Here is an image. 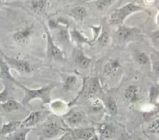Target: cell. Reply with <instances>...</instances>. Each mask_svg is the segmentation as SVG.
<instances>
[{
	"label": "cell",
	"mask_w": 159,
	"mask_h": 140,
	"mask_svg": "<svg viewBox=\"0 0 159 140\" xmlns=\"http://www.w3.org/2000/svg\"><path fill=\"white\" fill-rule=\"evenodd\" d=\"M18 86L22 88L24 91V97L21 100V103L23 105H27L31 100L34 99H40L44 104L51 103V92L54 87L57 86L56 83H49L47 86L41 87L39 89H30L21 83H18Z\"/></svg>",
	"instance_id": "6da1fadb"
},
{
	"label": "cell",
	"mask_w": 159,
	"mask_h": 140,
	"mask_svg": "<svg viewBox=\"0 0 159 140\" xmlns=\"http://www.w3.org/2000/svg\"><path fill=\"white\" fill-rule=\"evenodd\" d=\"M140 11H144V9L140 6L132 3V2L127 3L123 7L114 10L111 13V14L110 15L109 20H108V23L111 25H122L128 16L132 15L133 13Z\"/></svg>",
	"instance_id": "7a4b0ae2"
},
{
	"label": "cell",
	"mask_w": 159,
	"mask_h": 140,
	"mask_svg": "<svg viewBox=\"0 0 159 140\" xmlns=\"http://www.w3.org/2000/svg\"><path fill=\"white\" fill-rule=\"evenodd\" d=\"M45 27V33L47 39V56L49 59H55L57 61H62L65 59V55L62 50L55 43L54 39L52 37L49 29L46 26Z\"/></svg>",
	"instance_id": "3957f363"
},
{
	"label": "cell",
	"mask_w": 159,
	"mask_h": 140,
	"mask_svg": "<svg viewBox=\"0 0 159 140\" xmlns=\"http://www.w3.org/2000/svg\"><path fill=\"white\" fill-rule=\"evenodd\" d=\"M0 55L2 56V59L6 61L10 68L16 70V72L21 74H28L31 72V68L30 65L27 61L23 60V59H15L13 57L7 55L2 52V51L0 50Z\"/></svg>",
	"instance_id": "277c9868"
},
{
	"label": "cell",
	"mask_w": 159,
	"mask_h": 140,
	"mask_svg": "<svg viewBox=\"0 0 159 140\" xmlns=\"http://www.w3.org/2000/svg\"><path fill=\"white\" fill-rule=\"evenodd\" d=\"M140 30L137 27H129L126 25H119L116 31V39L119 43L123 44L133 40V38L138 36Z\"/></svg>",
	"instance_id": "5b68a950"
},
{
	"label": "cell",
	"mask_w": 159,
	"mask_h": 140,
	"mask_svg": "<svg viewBox=\"0 0 159 140\" xmlns=\"http://www.w3.org/2000/svg\"><path fill=\"white\" fill-rule=\"evenodd\" d=\"M34 28L33 24L30 25H26L22 28L18 29L16 31L14 32L13 35V38L16 45L19 46H26L28 45L34 34Z\"/></svg>",
	"instance_id": "8992f818"
},
{
	"label": "cell",
	"mask_w": 159,
	"mask_h": 140,
	"mask_svg": "<svg viewBox=\"0 0 159 140\" xmlns=\"http://www.w3.org/2000/svg\"><path fill=\"white\" fill-rule=\"evenodd\" d=\"M73 57H74L75 64L79 68H83V69L88 68L93 62V59L91 58L88 57L84 53L81 48H78L77 49H76Z\"/></svg>",
	"instance_id": "52a82bcc"
},
{
	"label": "cell",
	"mask_w": 159,
	"mask_h": 140,
	"mask_svg": "<svg viewBox=\"0 0 159 140\" xmlns=\"http://www.w3.org/2000/svg\"><path fill=\"white\" fill-rule=\"evenodd\" d=\"M66 121L70 127H76L81 124L84 119V114L81 111H72L64 116Z\"/></svg>",
	"instance_id": "ba28073f"
},
{
	"label": "cell",
	"mask_w": 159,
	"mask_h": 140,
	"mask_svg": "<svg viewBox=\"0 0 159 140\" xmlns=\"http://www.w3.org/2000/svg\"><path fill=\"white\" fill-rule=\"evenodd\" d=\"M71 133L73 140H91L96 135V130L94 128H85L75 129Z\"/></svg>",
	"instance_id": "9c48e42d"
},
{
	"label": "cell",
	"mask_w": 159,
	"mask_h": 140,
	"mask_svg": "<svg viewBox=\"0 0 159 140\" xmlns=\"http://www.w3.org/2000/svg\"><path fill=\"white\" fill-rule=\"evenodd\" d=\"M68 26V23L66 21H64L62 25L57 29L56 39L59 43L63 44V45H69L71 42V37H70Z\"/></svg>",
	"instance_id": "30bf717a"
},
{
	"label": "cell",
	"mask_w": 159,
	"mask_h": 140,
	"mask_svg": "<svg viewBox=\"0 0 159 140\" xmlns=\"http://www.w3.org/2000/svg\"><path fill=\"white\" fill-rule=\"evenodd\" d=\"M42 112L40 111H34V112H32L29 114L28 116L24 120V121H21L20 127L21 128H30L33 127L34 125L38 124L41 119L42 118Z\"/></svg>",
	"instance_id": "8fae6325"
},
{
	"label": "cell",
	"mask_w": 159,
	"mask_h": 140,
	"mask_svg": "<svg viewBox=\"0 0 159 140\" xmlns=\"http://www.w3.org/2000/svg\"><path fill=\"white\" fill-rule=\"evenodd\" d=\"M124 98L128 103H135L140 99L139 88L135 85H129L124 91Z\"/></svg>",
	"instance_id": "7c38bea8"
},
{
	"label": "cell",
	"mask_w": 159,
	"mask_h": 140,
	"mask_svg": "<svg viewBox=\"0 0 159 140\" xmlns=\"http://www.w3.org/2000/svg\"><path fill=\"white\" fill-rule=\"evenodd\" d=\"M83 85L85 90H87V94L89 96L94 95L101 89L100 80L98 77L91 78L88 82H87V80H84Z\"/></svg>",
	"instance_id": "4fadbf2b"
},
{
	"label": "cell",
	"mask_w": 159,
	"mask_h": 140,
	"mask_svg": "<svg viewBox=\"0 0 159 140\" xmlns=\"http://www.w3.org/2000/svg\"><path fill=\"white\" fill-rule=\"evenodd\" d=\"M62 130V128L56 122H49L44 127L42 134L46 138H52L57 136L59 132Z\"/></svg>",
	"instance_id": "5bb4252c"
},
{
	"label": "cell",
	"mask_w": 159,
	"mask_h": 140,
	"mask_svg": "<svg viewBox=\"0 0 159 140\" xmlns=\"http://www.w3.org/2000/svg\"><path fill=\"white\" fill-rule=\"evenodd\" d=\"M70 33L71 41L74 42L75 43H76L80 47L84 45V44H87V45H91L92 44L91 41H90L88 37H85L84 35L76 28L72 29L70 31Z\"/></svg>",
	"instance_id": "9a60e30c"
},
{
	"label": "cell",
	"mask_w": 159,
	"mask_h": 140,
	"mask_svg": "<svg viewBox=\"0 0 159 140\" xmlns=\"http://www.w3.org/2000/svg\"><path fill=\"white\" fill-rule=\"evenodd\" d=\"M0 77L16 83V85L19 83V82L12 76L11 72H10V66L6 62V61L2 59V56H0Z\"/></svg>",
	"instance_id": "2e32d148"
},
{
	"label": "cell",
	"mask_w": 159,
	"mask_h": 140,
	"mask_svg": "<svg viewBox=\"0 0 159 140\" xmlns=\"http://www.w3.org/2000/svg\"><path fill=\"white\" fill-rule=\"evenodd\" d=\"M20 121H11L5 123L0 129V135H10L14 133L19 127H20Z\"/></svg>",
	"instance_id": "e0dca14e"
},
{
	"label": "cell",
	"mask_w": 159,
	"mask_h": 140,
	"mask_svg": "<svg viewBox=\"0 0 159 140\" xmlns=\"http://www.w3.org/2000/svg\"><path fill=\"white\" fill-rule=\"evenodd\" d=\"M48 0H30L29 7L36 14H42L46 10Z\"/></svg>",
	"instance_id": "ac0fdd59"
},
{
	"label": "cell",
	"mask_w": 159,
	"mask_h": 140,
	"mask_svg": "<svg viewBox=\"0 0 159 140\" xmlns=\"http://www.w3.org/2000/svg\"><path fill=\"white\" fill-rule=\"evenodd\" d=\"M78 79L76 75L70 74V75L64 76L63 83H62V90L65 92H70L76 88L77 84Z\"/></svg>",
	"instance_id": "d6986e66"
},
{
	"label": "cell",
	"mask_w": 159,
	"mask_h": 140,
	"mask_svg": "<svg viewBox=\"0 0 159 140\" xmlns=\"http://www.w3.org/2000/svg\"><path fill=\"white\" fill-rule=\"evenodd\" d=\"M121 68V65L118 59H113L107 62L104 66V73L106 76H113Z\"/></svg>",
	"instance_id": "ffe728a7"
},
{
	"label": "cell",
	"mask_w": 159,
	"mask_h": 140,
	"mask_svg": "<svg viewBox=\"0 0 159 140\" xmlns=\"http://www.w3.org/2000/svg\"><path fill=\"white\" fill-rule=\"evenodd\" d=\"M115 132V128L112 125L108 123H102L98 126V132L100 137L103 139H108L113 135Z\"/></svg>",
	"instance_id": "44dd1931"
},
{
	"label": "cell",
	"mask_w": 159,
	"mask_h": 140,
	"mask_svg": "<svg viewBox=\"0 0 159 140\" xmlns=\"http://www.w3.org/2000/svg\"><path fill=\"white\" fill-rule=\"evenodd\" d=\"M2 108L6 112H16V111L20 110L21 107H23V104L21 103L16 101L14 99H9L4 103H0Z\"/></svg>",
	"instance_id": "7402d4cb"
},
{
	"label": "cell",
	"mask_w": 159,
	"mask_h": 140,
	"mask_svg": "<svg viewBox=\"0 0 159 140\" xmlns=\"http://www.w3.org/2000/svg\"><path fill=\"white\" fill-rule=\"evenodd\" d=\"M71 14L75 19L79 20H82L84 18H85L88 15V11L86 9L81 6H77V7H74L73 10H71Z\"/></svg>",
	"instance_id": "603a6c76"
},
{
	"label": "cell",
	"mask_w": 159,
	"mask_h": 140,
	"mask_svg": "<svg viewBox=\"0 0 159 140\" xmlns=\"http://www.w3.org/2000/svg\"><path fill=\"white\" fill-rule=\"evenodd\" d=\"M105 107L107 112L111 115H116L118 112V106L116 100L112 97H108L106 99L105 103Z\"/></svg>",
	"instance_id": "cb8c5ba5"
},
{
	"label": "cell",
	"mask_w": 159,
	"mask_h": 140,
	"mask_svg": "<svg viewBox=\"0 0 159 140\" xmlns=\"http://www.w3.org/2000/svg\"><path fill=\"white\" fill-rule=\"evenodd\" d=\"M90 107L94 112H100L105 108V103L97 97H94L90 100Z\"/></svg>",
	"instance_id": "d4e9b609"
},
{
	"label": "cell",
	"mask_w": 159,
	"mask_h": 140,
	"mask_svg": "<svg viewBox=\"0 0 159 140\" xmlns=\"http://www.w3.org/2000/svg\"><path fill=\"white\" fill-rule=\"evenodd\" d=\"M134 60L140 65H147L150 63L149 57L144 52L136 51L134 53Z\"/></svg>",
	"instance_id": "484cf974"
},
{
	"label": "cell",
	"mask_w": 159,
	"mask_h": 140,
	"mask_svg": "<svg viewBox=\"0 0 159 140\" xmlns=\"http://www.w3.org/2000/svg\"><path fill=\"white\" fill-rule=\"evenodd\" d=\"M97 41L99 45L102 47H106L110 42V35L108 30L105 29H102V32H101L99 37H98Z\"/></svg>",
	"instance_id": "4316f807"
},
{
	"label": "cell",
	"mask_w": 159,
	"mask_h": 140,
	"mask_svg": "<svg viewBox=\"0 0 159 140\" xmlns=\"http://www.w3.org/2000/svg\"><path fill=\"white\" fill-rule=\"evenodd\" d=\"M30 132V128H24L22 130L19 132H15L14 133L10 135L12 140H27V136Z\"/></svg>",
	"instance_id": "83f0119b"
},
{
	"label": "cell",
	"mask_w": 159,
	"mask_h": 140,
	"mask_svg": "<svg viewBox=\"0 0 159 140\" xmlns=\"http://www.w3.org/2000/svg\"><path fill=\"white\" fill-rule=\"evenodd\" d=\"M113 1L114 0H94V3L98 10L103 11L112 4Z\"/></svg>",
	"instance_id": "f1b7e54d"
},
{
	"label": "cell",
	"mask_w": 159,
	"mask_h": 140,
	"mask_svg": "<svg viewBox=\"0 0 159 140\" xmlns=\"http://www.w3.org/2000/svg\"><path fill=\"white\" fill-rule=\"evenodd\" d=\"M51 106V108L55 112H61L65 110L66 107H67V104L62 100H55L49 103Z\"/></svg>",
	"instance_id": "f546056e"
},
{
	"label": "cell",
	"mask_w": 159,
	"mask_h": 140,
	"mask_svg": "<svg viewBox=\"0 0 159 140\" xmlns=\"http://www.w3.org/2000/svg\"><path fill=\"white\" fill-rule=\"evenodd\" d=\"M10 98V90L7 85L4 86L3 90L0 92V103H4Z\"/></svg>",
	"instance_id": "4dcf8cb0"
},
{
	"label": "cell",
	"mask_w": 159,
	"mask_h": 140,
	"mask_svg": "<svg viewBox=\"0 0 159 140\" xmlns=\"http://www.w3.org/2000/svg\"><path fill=\"white\" fill-rule=\"evenodd\" d=\"M148 131L152 133H159V119H155L149 125Z\"/></svg>",
	"instance_id": "1f68e13d"
},
{
	"label": "cell",
	"mask_w": 159,
	"mask_h": 140,
	"mask_svg": "<svg viewBox=\"0 0 159 140\" xmlns=\"http://www.w3.org/2000/svg\"><path fill=\"white\" fill-rule=\"evenodd\" d=\"M159 94V91L157 90V87L155 86H152L150 90V95H149V98H150V101L153 102L154 100H156V98L157 97Z\"/></svg>",
	"instance_id": "d6a6232c"
},
{
	"label": "cell",
	"mask_w": 159,
	"mask_h": 140,
	"mask_svg": "<svg viewBox=\"0 0 159 140\" xmlns=\"http://www.w3.org/2000/svg\"><path fill=\"white\" fill-rule=\"evenodd\" d=\"M151 38L156 43H159V30H155L151 34Z\"/></svg>",
	"instance_id": "836d02e7"
},
{
	"label": "cell",
	"mask_w": 159,
	"mask_h": 140,
	"mask_svg": "<svg viewBox=\"0 0 159 140\" xmlns=\"http://www.w3.org/2000/svg\"><path fill=\"white\" fill-rule=\"evenodd\" d=\"M153 70H154V73L156 74V76L159 77V60L156 61L153 63Z\"/></svg>",
	"instance_id": "e575fe53"
},
{
	"label": "cell",
	"mask_w": 159,
	"mask_h": 140,
	"mask_svg": "<svg viewBox=\"0 0 159 140\" xmlns=\"http://www.w3.org/2000/svg\"><path fill=\"white\" fill-rule=\"evenodd\" d=\"M59 140H73V138L71 132H66Z\"/></svg>",
	"instance_id": "d590c367"
},
{
	"label": "cell",
	"mask_w": 159,
	"mask_h": 140,
	"mask_svg": "<svg viewBox=\"0 0 159 140\" xmlns=\"http://www.w3.org/2000/svg\"><path fill=\"white\" fill-rule=\"evenodd\" d=\"M156 23H157V25L159 26V13L157 15V17H156Z\"/></svg>",
	"instance_id": "8d00e7d4"
},
{
	"label": "cell",
	"mask_w": 159,
	"mask_h": 140,
	"mask_svg": "<svg viewBox=\"0 0 159 140\" xmlns=\"http://www.w3.org/2000/svg\"><path fill=\"white\" fill-rule=\"evenodd\" d=\"M84 2H91V1H94V0H84Z\"/></svg>",
	"instance_id": "74e56055"
},
{
	"label": "cell",
	"mask_w": 159,
	"mask_h": 140,
	"mask_svg": "<svg viewBox=\"0 0 159 140\" xmlns=\"http://www.w3.org/2000/svg\"><path fill=\"white\" fill-rule=\"evenodd\" d=\"M2 4V0H0V5Z\"/></svg>",
	"instance_id": "f35d334b"
},
{
	"label": "cell",
	"mask_w": 159,
	"mask_h": 140,
	"mask_svg": "<svg viewBox=\"0 0 159 140\" xmlns=\"http://www.w3.org/2000/svg\"><path fill=\"white\" fill-rule=\"evenodd\" d=\"M60 1H63V0H60Z\"/></svg>",
	"instance_id": "ab89813d"
}]
</instances>
